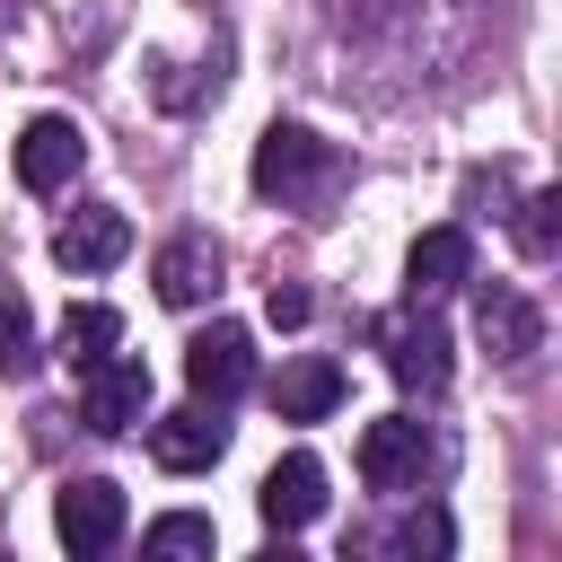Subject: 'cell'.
Segmentation results:
<instances>
[{"instance_id": "11", "label": "cell", "mask_w": 562, "mask_h": 562, "mask_svg": "<svg viewBox=\"0 0 562 562\" xmlns=\"http://www.w3.org/2000/svg\"><path fill=\"white\" fill-rule=\"evenodd\" d=\"M465 281H474V237H465V228H422L413 255H404V299L439 307V299L465 290Z\"/></svg>"}, {"instance_id": "15", "label": "cell", "mask_w": 562, "mask_h": 562, "mask_svg": "<svg viewBox=\"0 0 562 562\" xmlns=\"http://www.w3.org/2000/svg\"><path fill=\"white\" fill-rule=\"evenodd\" d=\"M342 404V369L334 360H290L281 378H272V413L281 422H325Z\"/></svg>"}, {"instance_id": "12", "label": "cell", "mask_w": 562, "mask_h": 562, "mask_svg": "<svg viewBox=\"0 0 562 562\" xmlns=\"http://www.w3.org/2000/svg\"><path fill=\"white\" fill-rule=\"evenodd\" d=\"M255 509H263V527H272V536H299V527H316V509H325V465H316L307 448H290V457L263 474Z\"/></svg>"}, {"instance_id": "7", "label": "cell", "mask_w": 562, "mask_h": 562, "mask_svg": "<svg viewBox=\"0 0 562 562\" xmlns=\"http://www.w3.org/2000/svg\"><path fill=\"white\" fill-rule=\"evenodd\" d=\"M9 158H18V184H26V193H61V184L88 167V132H79L70 114H35Z\"/></svg>"}, {"instance_id": "16", "label": "cell", "mask_w": 562, "mask_h": 562, "mask_svg": "<svg viewBox=\"0 0 562 562\" xmlns=\"http://www.w3.org/2000/svg\"><path fill=\"white\" fill-rule=\"evenodd\" d=\"M114 342H123V316H114L105 299H79V307L61 316V360H70V369H88V360H105Z\"/></svg>"}, {"instance_id": "17", "label": "cell", "mask_w": 562, "mask_h": 562, "mask_svg": "<svg viewBox=\"0 0 562 562\" xmlns=\"http://www.w3.org/2000/svg\"><path fill=\"white\" fill-rule=\"evenodd\" d=\"M518 255H527V263H553V255H562V193H553V184H536V193L518 202Z\"/></svg>"}, {"instance_id": "4", "label": "cell", "mask_w": 562, "mask_h": 562, "mask_svg": "<svg viewBox=\"0 0 562 562\" xmlns=\"http://www.w3.org/2000/svg\"><path fill=\"white\" fill-rule=\"evenodd\" d=\"M184 386H193L202 404H237V395L255 386V334H246L237 316H211V325L184 342Z\"/></svg>"}, {"instance_id": "9", "label": "cell", "mask_w": 562, "mask_h": 562, "mask_svg": "<svg viewBox=\"0 0 562 562\" xmlns=\"http://www.w3.org/2000/svg\"><path fill=\"white\" fill-rule=\"evenodd\" d=\"M149 457L167 465V474H211L220 457H228V422H220V404H184V413H158L149 422Z\"/></svg>"}, {"instance_id": "10", "label": "cell", "mask_w": 562, "mask_h": 562, "mask_svg": "<svg viewBox=\"0 0 562 562\" xmlns=\"http://www.w3.org/2000/svg\"><path fill=\"white\" fill-rule=\"evenodd\" d=\"M132 255V220L114 211V202H79L61 228H53V263L61 272H114Z\"/></svg>"}, {"instance_id": "14", "label": "cell", "mask_w": 562, "mask_h": 562, "mask_svg": "<svg viewBox=\"0 0 562 562\" xmlns=\"http://www.w3.org/2000/svg\"><path fill=\"white\" fill-rule=\"evenodd\" d=\"M448 544H457V518L439 501H413L404 518H386L369 536V553H395V562H448Z\"/></svg>"}, {"instance_id": "19", "label": "cell", "mask_w": 562, "mask_h": 562, "mask_svg": "<svg viewBox=\"0 0 562 562\" xmlns=\"http://www.w3.org/2000/svg\"><path fill=\"white\" fill-rule=\"evenodd\" d=\"M140 544H149V553H211V518L176 509V518H158V527H149Z\"/></svg>"}, {"instance_id": "3", "label": "cell", "mask_w": 562, "mask_h": 562, "mask_svg": "<svg viewBox=\"0 0 562 562\" xmlns=\"http://www.w3.org/2000/svg\"><path fill=\"white\" fill-rule=\"evenodd\" d=\"M439 465H448V448H439V430L413 422V413H386V422L360 430V483H369V492H422Z\"/></svg>"}, {"instance_id": "5", "label": "cell", "mask_w": 562, "mask_h": 562, "mask_svg": "<svg viewBox=\"0 0 562 562\" xmlns=\"http://www.w3.org/2000/svg\"><path fill=\"white\" fill-rule=\"evenodd\" d=\"M79 422H88L97 439L140 430V422H149V369H140V360H123V351L88 360V369H79Z\"/></svg>"}, {"instance_id": "18", "label": "cell", "mask_w": 562, "mask_h": 562, "mask_svg": "<svg viewBox=\"0 0 562 562\" xmlns=\"http://www.w3.org/2000/svg\"><path fill=\"white\" fill-rule=\"evenodd\" d=\"M0 369H9V378H35V369H44V351H35V325H26V307H18L9 290H0Z\"/></svg>"}, {"instance_id": "13", "label": "cell", "mask_w": 562, "mask_h": 562, "mask_svg": "<svg viewBox=\"0 0 562 562\" xmlns=\"http://www.w3.org/2000/svg\"><path fill=\"white\" fill-rule=\"evenodd\" d=\"M149 281H158V299H167V307H202V299L220 290V237H202V228L167 237V246H158V263H149Z\"/></svg>"}, {"instance_id": "1", "label": "cell", "mask_w": 562, "mask_h": 562, "mask_svg": "<svg viewBox=\"0 0 562 562\" xmlns=\"http://www.w3.org/2000/svg\"><path fill=\"white\" fill-rule=\"evenodd\" d=\"M334 176H342V158H334V140H316L307 123H272V132L255 140V193H263V202H316Z\"/></svg>"}, {"instance_id": "6", "label": "cell", "mask_w": 562, "mask_h": 562, "mask_svg": "<svg viewBox=\"0 0 562 562\" xmlns=\"http://www.w3.org/2000/svg\"><path fill=\"white\" fill-rule=\"evenodd\" d=\"M123 483H105V474H70L61 483V501H53V536L70 544V553H114L123 544Z\"/></svg>"}, {"instance_id": "20", "label": "cell", "mask_w": 562, "mask_h": 562, "mask_svg": "<svg viewBox=\"0 0 562 562\" xmlns=\"http://www.w3.org/2000/svg\"><path fill=\"white\" fill-rule=\"evenodd\" d=\"M263 316H272V325H307V316H316V299H307V281H272V299H263Z\"/></svg>"}, {"instance_id": "8", "label": "cell", "mask_w": 562, "mask_h": 562, "mask_svg": "<svg viewBox=\"0 0 562 562\" xmlns=\"http://www.w3.org/2000/svg\"><path fill=\"white\" fill-rule=\"evenodd\" d=\"M474 334H483V351H492L501 369H518V360L544 351V316H536V299L509 290V281H483V290H474Z\"/></svg>"}, {"instance_id": "2", "label": "cell", "mask_w": 562, "mask_h": 562, "mask_svg": "<svg viewBox=\"0 0 562 562\" xmlns=\"http://www.w3.org/2000/svg\"><path fill=\"white\" fill-rule=\"evenodd\" d=\"M378 360H386V378H395L404 395H439V386L457 378V360H448V325H439L422 299H404L395 316H378Z\"/></svg>"}]
</instances>
